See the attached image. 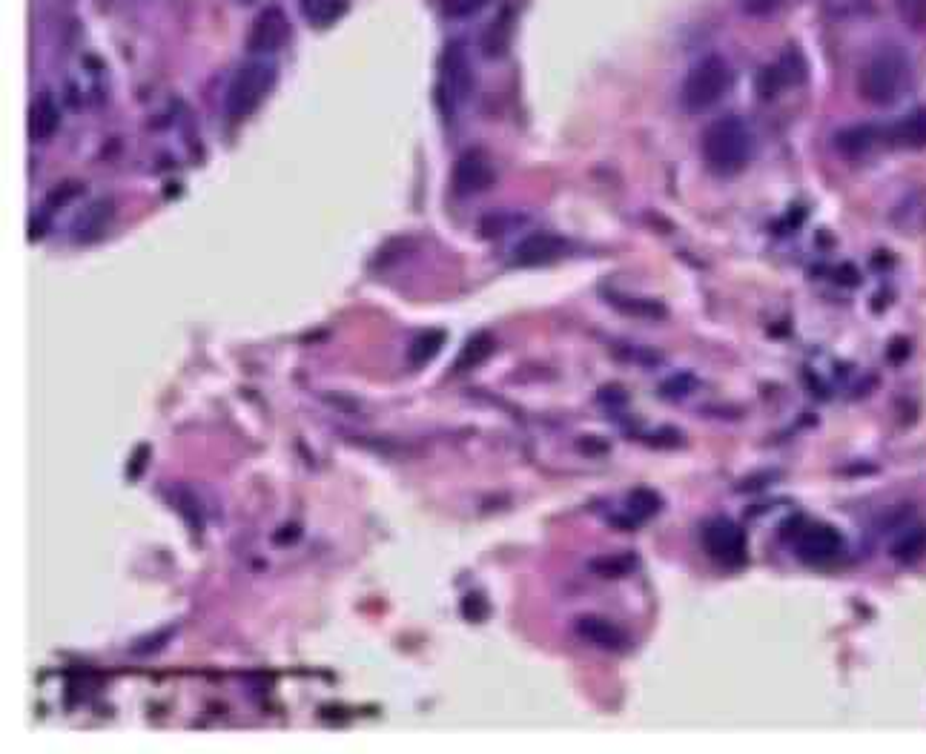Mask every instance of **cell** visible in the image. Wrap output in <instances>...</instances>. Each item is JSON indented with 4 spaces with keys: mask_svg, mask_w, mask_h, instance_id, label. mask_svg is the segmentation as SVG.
<instances>
[{
    "mask_svg": "<svg viewBox=\"0 0 926 754\" xmlns=\"http://www.w3.org/2000/svg\"><path fill=\"white\" fill-rule=\"evenodd\" d=\"M703 161L714 175H737L740 170H746V164L752 161V132L749 127L734 118V115H723L717 121H711L706 132H703Z\"/></svg>",
    "mask_w": 926,
    "mask_h": 754,
    "instance_id": "1",
    "label": "cell"
},
{
    "mask_svg": "<svg viewBox=\"0 0 926 754\" xmlns=\"http://www.w3.org/2000/svg\"><path fill=\"white\" fill-rule=\"evenodd\" d=\"M906 81H909V58L904 55V49L883 46L863 64L861 75H858V92L863 101L875 107H886L901 98Z\"/></svg>",
    "mask_w": 926,
    "mask_h": 754,
    "instance_id": "2",
    "label": "cell"
},
{
    "mask_svg": "<svg viewBox=\"0 0 926 754\" xmlns=\"http://www.w3.org/2000/svg\"><path fill=\"white\" fill-rule=\"evenodd\" d=\"M276 64L253 58L247 64H241L230 81V87L224 92V112L230 121H247L256 109L264 104V98L270 95V89L276 84Z\"/></svg>",
    "mask_w": 926,
    "mask_h": 754,
    "instance_id": "3",
    "label": "cell"
},
{
    "mask_svg": "<svg viewBox=\"0 0 926 754\" xmlns=\"http://www.w3.org/2000/svg\"><path fill=\"white\" fill-rule=\"evenodd\" d=\"M734 84V72L723 55H706L686 72L680 87V101L691 112H703L714 107Z\"/></svg>",
    "mask_w": 926,
    "mask_h": 754,
    "instance_id": "4",
    "label": "cell"
},
{
    "mask_svg": "<svg viewBox=\"0 0 926 754\" xmlns=\"http://www.w3.org/2000/svg\"><path fill=\"white\" fill-rule=\"evenodd\" d=\"M471 89H474V69H471L468 46L462 41H451L442 49V58H439V101L445 104L448 118H453L459 104L468 101Z\"/></svg>",
    "mask_w": 926,
    "mask_h": 754,
    "instance_id": "5",
    "label": "cell"
},
{
    "mask_svg": "<svg viewBox=\"0 0 926 754\" xmlns=\"http://www.w3.org/2000/svg\"><path fill=\"white\" fill-rule=\"evenodd\" d=\"M496 181L491 155L485 150H465L453 164V193L479 195L491 190Z\"/></svg>",
    "mask_w": 926,
    "mask_h": 754,
    "instance_id": "6",
    "label": "cell"
},
{
    "mask_svg": "<svg viewBox=\"0 0 926 754\" xmlns=\"http://www.w3.org/2000/svg\"><path fill=\"white\" fill-rule=\"evenodd\" d=\"M290 38V18L281 6H267L256 15L247 32V49L253 55H273Z\"/></svg>",
    "mask_w": 926,
    "mask_h": 754,
    "instance_id": "7",
    "label": "cell"
},
{
    "mask_svg": "<svg viewBox=\"0 0 926 754\" xmlns=\"http://www.w3.org/2000/svg\"><path fill=\"white\" fill-rule=\"evenodd\" d=\"M795 551L803 562L823 565V562L838 560L840 551H843V537H840L832 525L812 522V525H806V528L797 531Z\"/></svg>",
    "mask_w": 926,
    "mask_h": 754,
    "instance_id": "8",
    "label": "cell"
},
{
    "mask_svg": "<svg viewBox=\"0 0 926 754\" xmlns=\"http://www.w3.org/2000/svg\"><path fill=\"white\" fill-rule=\"evenodd\" d=\"M703 545H706L709 557H714L717 562L740 565V562L746 560V537H743V531L734 525L732 519H711L709 525L703 528Z\"/></svg>",
    "mask_w": 926,
    "mask_h": 754,
    "instance_id": "9",
    "label": "cell"
},
{
    "mask_svg": "<svg viewBox=\"0 0 926 754\" xmlns=\"http://www.w3.org/2000/svg\"><path fill=\"white\" fill-rule=\"evenodd\" d=\"M568 253V241L554 233H531L514 247V264L517 267H542L554 264Z\"/></svg>",
    "mask_w": 926,
    "mask_h": 754,
    "instance_id": "10",
    "label": "cell"
},
{
    "mask_svg": "<svg viewBox=\"0 0 926 754\" xmlns=\"http://www.w3.org/2000/svg\"><path fill=\"white\" fill-rule=\"evenodd\" d=\"M577 634H580V640L603 648V651H623L628 646V634L623 628L605 620V617H597V614H582L577 620Z\"/></svg>",
    "mask_w": 926,
    "mask_h": 754,
    "instance_id": "11",
    "label": "cell"
},
{
    "mask_svg": "<svg viewBox=\"0 0 926 754\" xmlns=\"http://www.w3.org/2000/svg\"><path fill=\"white\" fill-rule=\"evenodd\" d=\"M514 21H517L514 6H505L494 21L488 23V29L482 32V41H479L485 58H502L508 52V46L514 41Z\"/></svg>",
    "mask_w": 926,
    "mask_h": 754,
    "instance_id": "12",
    "label": "cell"
},
{
    "mask_svg": "<svg viewBox=\"0 0 926 754\" xmlns=\"http://www.w3.org/2000/svg\"><path fill=\"white\" fill-rule=\"evenodd\" d=\"M29 130H32V141H41V144L52 141L55 132L61 130V107H58V101H55L52 92H44V95L35 101Z\"/></svg>",
    "mask_w": 926,
    "mask_h": 754,
    "instance_id": "13",
    "label": "cell"
},
{
    "mask_svg": "<svg viewBox=\"0 0 926 754\" xmlns=\"http://www.w3.org/2000/svg\"><path fill=\"white\" fill-rule=\"evenodd\" d=\"M304 21L316 29H327L333 23H339L350 9V0H299Z\"/></svg>",
    "mask_w": 926,
    "mask_h": 754,
    "instance_id": "14",
    "label": "cell"
},
{
    "mask_svg": "<svg viewBox=\"0 0 926 754\" xmlns=\"http://www.w3.org/2000/svg\"><path fill=\"white\" fill-rule=\"evenodd\" d=\"M892 141L904 150H924L926 147V107L909 112L892 130Z\"/></svg>",
    "mask_w": 926,
    "mask_h": 754,
    "instance_id": "15",
    "label": "cell"
},
{
    "mask_svg": "<svg viewBox=\"0 0 926 754\" xmlns=\"http://www.w3.org/2000/svg\"><path fill=\"white\" fill-rule=\"evenodd\" d=\"M608 304H614L620 313H625V316H634V319H646V322L666 319V307L657 302V299L623 296V293H608Z\"/></svg>",
    "mask_w": 926,
    "mask_h": 754,
    "instance_id": "16",
    "label": "cell"
},
{
    "mask_svg": "<svg viewBox=\"0 0 926 754\" xmlns=\"http://www.w3.org/2000/svg\"><path fill=\"white\" fill-rule=\"evenodd\" d=\"M496 350V339L488 333V330H479L474 333L465 347H462V353H459V359H456V370H471V367L485 365L488 359H491V353Z\"/></svg>",
    "mask_w": 926,
    "mask_h": 754,
    "instance_id": "17",
    "label": "cell"
},
{
    "mask_svg": "<svg viewBox=\"0 0 926 754\" xmlns=\"http://www.w3.org/2000/svg\"><path fill=\"white\" fill-rule=\"evenodd\" d=\"M892 221H895L904 233L926 227V195L924 193L906 195L904 201L892 210Z\"/></svg>",
    "mask_w": 926,
    "mask_h": 754,
    "instance_id": "18",
    "label": "cell"
},
{
    "mask_svg": "<svg viewBox=\"0 0 926 754\" xmlns=\"http://www.w3.org/2000/svg\"><path fill=\"white\" fill-rule=\"evenodd\" d=\"M445 347V333L442 330H428L422 336H416L408 347V362L413 367H422L433 362L439 356V350Z\"/></svg>",
    "mask_w": 926,
    "mask_h": 754,
    "instance_id": "19",
    "label": "cell"
},
{
    "mask_svg": "<svg viewBox=\"0 0 926 754\" xmlns=\"http://www.w3.org/2000/svg\"><path fill=\"white\" fill-rule=\"evenodd\" d=\"M112 216V198H101L89 207L84 218L78 221V238L81 241H92L107 230V221Z\"/></svg>",
    "mask_w": 926,
    "mask_h": 754,
    "instance_id": "20",
    "label": "cell"
},
{
    "mask_svg": "<svg viewBox=\"0 0 926 754\" xmlns=\"http://www.w3.org/2000/svg\"><path fill=\"white\" fill-rule=\"evenodd\" d=\"M926 551V528L924 525H915V528H909L904 537L895 539V545H892V557L898 562H915L924 557Z\"/></svg>",
    "mask_w": 926,
    "mask_h": 754,
    "instance_id": "21",
    "label": "cell"
},
{
    "mask_svg": "<svg viewBox=\"0 0 926 754\" xmlns=\"http://www.w3.org/2000/svg\"><path fill=\"white\" fill-rule=\"evenodd\" d=\"M820 9L832 21H855L872 12V0H820Z\"/></svg>",
    "mask_w": 926,
    "mask_h": 754,
    "instance_id": "22",
    "label": "cell"
},
{
    "mask_svg": "<svg viewBox=\"0 0 926 754\" xmlns=\"http://www.w3.org/2000/svg\"><path fill=\"white\" fill-rule=\"evenodd\" d=\"M875 138H878V132L872 127H849V130L838 132V150H843L846 155H863V152L872 150Z\"/></svg>",
    "mask_w": 926,
    "mask_h": 754,
    "instance_id": "23",
    "label": "cell"
},
{
    "mask_svg": "<svg viewBox=\"0 0 926 754\" xmlns=\"http://www.w3.org/2000/svg\"><path fill=\"white\" fill-rule=\"evenodd\" d=\"M789 81H792V78L783 72V66L780 64L763 66V69H760V75H757V92H760V98H766V101H769V98H775L777 92L786 87Z\"/></svg>",
    "mask_w": 926,
    "mask_h": 754,
    "instance_id": "24",
    "label": "cell"
},
{
    "mask_svg": "<svg viewBox=\"0 0 926 754\" xmlns=\"http://www.w3.org/2000/svg\"><path fill=\"white\" fill-rule=\"evenodd\" d=\"M895 9L901 15L906 29L924 32L926 29V0H895Z\"/></svg>",
    "mask_w": 926,
    "mask_h": 754,
    "instance_id": "25",
    "label": "cell"
},
{
    "mask_svg": "<svg viewBox=\"0 0 926 754\" xmlns=\"http://www.w3.org/2000/svg\"><path fill=\"white\" fill-rule=\"evenodd\" d=\"M628 511L634 514V522H637V519L654 517V514L660 511V496L640 488V491H634V494L628 496Z\"/></svg>",
    "mask_w": 926,
    "mask_h": 754,
    "instance_id": "26",
    "label": "cell"
},
{
    "mask_svg": "<svg viewBox=\"0 0 926 754\" xmlns=\"http://www.w3.org/2000/svg\"><path fill=\"white\" fill-rule=\"evenodd\" d=\"M591 568L600 577H625L634 568V560L631 557H597V560H591Z\"/></svg>",
    "mask_w": 926,
    "mask_h": 754,
    "instance_id": "27",
    "label": "cell"
},
{
    "mask_svg": "<svg viewBox=\"0 0 926 754\" xmlns=\"http://www.w3.org/2000/svg\"><path fill=\"white\" fill-rule=\"evenodd\" d=\"M737 6L746 18H766L780 6V0H737Z\"/></svg>",
    "mask_w": 926,
    "mask_h": 754,
    "instance_id": "28",
    "label": "cell"
},
{
    "mask_svg": "<svg viewBox=\"0 0 926 754\" xmlns=\"http://www.w3.org/2000/svg\"><path fill=\"white\" fill-rule=\"evenodd\" d=\"M491 0H462V9L459 12H476V9H482V6H488Z\"/></svg>",
    "mask_w": 926,
    "mask_h": 754,
    "instance_id": "29",
    "label": "cell"
},
{
    "mask_svg": "<svg viewBox=\"0 0 926 754\" xmlns=\"http://www.w3.org/2000/svg\"><path fill=\"white\" fill-rule=\"evenodd\" d=\"M98 6H101V9H109V6H112V0H98Z\"/></svg>",
    "mask_w": 926,
    "mask_h": 754,
    "instance_id": "30",
    "label": "cell"
},
{
    "mask_svg": "<svg viewBox=\"0 0 926 754\" xmlns=\"http://www.w3.org/2000/svg\"><path fill=\"white\" fill-rule=\"evenodd\" d=\"M238 3H253V0H238Z\"/></svg>",
    "mask_w": 926,
    "mask_h": 754,
    "instance_id": "31",
    "label": "cell"
}]
</instances>
